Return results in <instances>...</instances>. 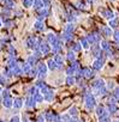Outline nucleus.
Masks as SVG:
<instances>
[{
	"mask_svg": "<svg viewBox=\"0 0 119 122\" xmlns=\"http://www.w3.org/2000/svg\"><path fill=\"white\" fill-rule=\"evenodd\" d=\"M84 105H85L87 110H89V111H91L93 109L96 108V99H95V96L93 93L84 96Z\"/></svg>",
	"mask_w": 119,
	"mask_h": 122,
	"instance_id": "1",
	"label": "nucleus"
},
{
	"mask_svg": "<svg viewBox=\"0 0 119 122\" xmlns=\"http://www.w3.org/2000/svg\"><path fill=\"white\" fill-rule=\"evenodd\" d=\"M45 118H46V122H59V121H62V116L58 115L54 111H47L45 114Z\"/></svg>",
	"mask_w": 119,
	"mask_h": 122,
	"instance_id": "2",
	"label": "nucleus"
},
{
	"mask_svg": "<svg viewBox=\"0 0 119 122\" xmlns=\"http://www.w3.org/2000/svg\"><path fill=\"white\" fill-rule=\"evenodd\" d=\"M37 70V77L40 79H43L46 76H47V72H48V67H47V64H43V62H40L36 67Z\"/></svg>",
	"mask_w": 119,
	"mask_h": 122,
	"instance_id": "3",
	"label": "nucleus"
},
{
	"mask_svg": "<svg viewBox=\"0 0 119 122\" xmlns=\"http://www.w3.org/2000/svg\"><path fill=\"white\" fill-rule=\"evenodd\" d=\"M85 37L88 38V41H89V43H90V44H94V43H100V42H101V36H100V34H99V32H96V31L88 34Z\"/></svg>",
	"mask_w": 119,
	"mask_h": 122,
	"instance_id": "4",
	"label": "nucleus"
},
{
	"mask_svg": "<svg viewBox=\"0 0 119 122\" xmlns=\"http://www.w3.org/2000/svg\"><path fill=\"white\" fill-rule=\"evenodd\" d=\"M41 92H42V95H43V97H45V101L52 102V101L54 99V91H53L52 89H49L48 86H46L43 90H41Z\"/></svg>",
	"mask_w": 119,
	"mask_h": 122,
	"instance_id": "5",
	"label": "nucleus"
},
{
	"mask_svg": "<svg viewBox=\"0 0 119 122\" xmlns=\"http://www.w3.org/2000/svg\"><path fill=\"white\" fill-rule=\"evenodd\" d=\"M79 74L84 78V79H91L95 74H94V70L90 67H83L79 72Z\"/></svg>",
	"mask_w": 119,
	"mask_h": 122,
	"instance_id": "6",
	"label": "nucleus"
},
{
	"mask_svg": "<svg viewBox=\"0 0 119 122\" xmlns=\"http://www.w3.org/2000/svg\"><path fill=\"white\" fill-rule=\"evenodd\" d=\"M101 16H102L103 18L108 19V20H111V19H113V18L115 17V16H114L113 10L107 9V7H105V9H102V10H101Z\"/></svg>",
	"mask_w": 119,
	"mask_h": 122,
	"instance_id": "7",
	"label": "nucleus"
},
{
	"mask_svg": "<svg viewBox=\"0 0 119 122\" xmlns=\"http://www.w3.org/2000/svg\"><path fill=\"white\" fill-rule=\"evenodd\" d=\"M105 86H106V83H105V80H103V79H100V78L95 79V80L91 83V89H93V90L102 89V87H105Z\"/></svg>",
	"mask_w": 119,
	"mask_h": 122,
	"instance_id": "8",
	"label": "nucleus"
},
{
	"mask_svg": "<svg viewBox=\"0 0 119 122\" xmlns=\"http://www.w3.org/2000/svg\"><path fill=\"white\" fill-rule=\"evenodd\" d=\"M40 50L42 51V54L43 55H46V54H48L51 50H52V46L46 41V42H41L40 43Z\"/></svg>",
	"mask_w": 119,
	"mask_h": 122,
	"instance_id": "9",
	"label": "nucleus"
},
{
	"mask_svg": "<svg viewBox=\"0 0 119 122\" xmlns=\"http://www.w3.org/2000/svg\"><path fill=\"white\" fill-rule=\"evenodd\" d=\"M107 112H108V111H107V109H106L105 105H96V108H95V114H96L97 117H101V116L106 115Z\"/></svg>",
	"mask_w": 119,
	"mask_h": 122,
	"instance_id": "10",
	"label": "nucleus"
},
{
	"mask_svg": "<svg viewBox=\"0 0 119 122\" xmlns=\"http://www.w3.org/2000/svg\"><path fill=\"white\" fill-rule=\"evenodd\" d=\"M101 34L105 37H111V36H113V29L109 25L108 26H102L101 28Z\"/></svg>",
	"mask_w": 119,
	"mask_h": 122,
	"instance_id": "11",
	"label": "nucleus"
},
{
	"mask_svg": "<svg viewBox=\"0 0 119 122\" xmlns=\"http://www.w3.org/2000/svg\"><path fill=\"white\" fill-rule=\"evenodd\" d=\"M3 105L5 107V108H12L13 107V99H12V97L10 96V97H5V98H3Z\"/></svg>",
	"mask_w": 119,
	"mask_h": 122,
	"instance_id": "12",
	"label": "nucleus"
},
{
	"mask_svg": "<svg viewBox=\"0 0 119 122\" xmlns=\"http://www.w3.org/2000/svg\"><path fill=\"white\" fill-rule=\"evenodd\" d=\"M106 109H107V111H108L111 115H113V114H115V112L118 111V105H117V104H113V103H107Z\"/></svg>",
	"mask_w": 119,
	"mask_h": 122,
	"instance_id": "13",
	"label": "nucleus"
},
{
	"mask_svg": "<svg viewBox=\"0 0 119 122\" xmlns=\"http://www.w3.org/2000/svg\"><path fill=\"white\" fill-rule=\"evenodd\" d=\"M47 67H48V70H51V71H55V70H58V64L55 62L54 59H49V60L47 61Z\"/></svg>",
	"mask_w": 119,
	"mask_h": 122,
	"instance_id": "14",
	"label": "nucleus"
},
{
	"mask_svg": "<svg viewBox=\"0 0 119 122\" xmlns=\"http://www.w3.org/2000/svg\"><path fill=\"white\" fill-rule=\"evenodd\" d=\"M34 29L36 30V31H39V32H41V31H43L45 30V24H43V20H36L35 22V24H34Z\"/></svg>",
	"mask_w": 119,
	"mask_h": 122,
	"instance_id": "15",
	"label": "nucleus"
},
{
	"mask_svg": "<svg viewBox=\"0 0 119 122\" xmlns=\"http://www.w3.org/2000/svg\"><path fill=\"white\" fill-rule=\"evenodd\" d=\"M33 97H34V99H35L36 103H42V102L45 101V97H43V95H42V92H41L40 90H37Z\"/></svg>",
	"mask_w": 119,
	"mask_h": 122,
	"instance_id": "16",
	"label": "nucleus"
},
{
	"mask_svg": "<svg viewBox=\"0 0 119 122\" xmlns=\"http://www.w3.org/2000/svg\"><path fill=\"white\" fill-rule=\"evenodd\" d=\"M33 7L36 10V11H40L45 7V4H43V0H34V5Z\"/></svg>",
	"mask_w": 119,
	"mask_h": 122,
	"instance_id": "17",
	"label": "nucleus"
},
{
	"mask_svg": "<svg viewBox=\"0 0 119 122\" xmlns=\"http://www.w3.org/2000/svg\"><path fill=\"white\" fill-rule=\"evenodd\" d=\"M100 47H101V49H102L103 51H106V50H109V49L112 48L111 43H109L107 40H102V41L100 42Z\"/></svg>",
	"mask_w": 119,
	"mask_h": 122,
	"instance_id": "18",
	"label": "nucleus"
},
{
	"mask_svg": "<svg viewBox=\"0 0 119 122\" xmlns=\"http://www.w3.org/2000/svg\"><path fill=\"white\" fill-rule=\"evenodd\" d=\"M35 104H36V102H35L34 97L33 96H28L27 97V101H25V107L27 108H34Z\"/></svg>",
	"mask_w": 119,
	"mask_h": 122,
	"instance_id": "19",
	"label": "nucleus"
},
{
	"mask_svg": "<svg viewBox=\"0 0 119 122\" xmlns=\"http://www.w3.org/2000/svg\"><path fill=\"white\" fill-rule=\"evenodd\" d=\"M75 29H76V26H75V24H74V23H68V24L65 25V28H64V32L74 34Z\"/></svg>",
	"mask_w": 119,
	"mask_h": 122,
	"instance_id": "20",
	"label": "nucleus"
},
{
	"mask_svg": "<svg viewBox=\"0 0 119 122\" xmlns=\"http://www.w3.org/2000/svg\"><path fill=\"white\" fill-rule=\"evenodd\" d=\"M46 38H47V42L52 46V44L58 40V36H57L55 34H53V32H49V34H47V37H46Z\"/></svg>",
	"mask_w": 119,
	"mask_h": 122,
	"instance_id": "21",
	"label": "nucleus"
},
{
	"mask_svg": "<svg viewBox=\"0 0 119 122\" xmlns=\"http://www.w3.org/2000/svg\"><path fill=\"white\" fill-rule=\"evenodd\" d=\"M22 107H23V99L19 98V97L15 98V99H13V108H15L16 110H18V109H21Z\"/></svg>",
	"mask_w": 119,
	"mask_h": 122,
	"instance_id": "22",
	"label": "nucleus"
},
{
	"mask_svg": "<svg viewBox=\"0 0 119 122\" xmlns=\"http://www.w3.org/2000/svg\"><path fill=\"white\" fill-rule=\"evenodd\" d=\"M66 60L70 61V62H74V61H76V53L70 49V50L66 53Z\"/></svg>",
	"mask_w": 119,
	"mask_h": 122,
	"instance_id": "23",
	"label": "nucleus"
},
{
	"mask_svg": "<svg viewBox=\"0 0 119 122\" xmlns=\"http://www.w3.org/2000/svg\"><path fill=\"white\" fill-rule=\"evenodd\" d=\"M79 43L82 44V48H83V49H89V48H90V46H91V44L89 43V41H88V38H87V37L81 38Z\"/></svg>",
	"mask_w": 119,
	"mask_h": 122,
	"instance_id": "24",
	"label": "nucleus"
},
{
	"mask_svg": "<svg viewBox=\"0 0 119 122\" xmlns=\"http://www.w3.org/2000/svg\"><path fill=\"white\" fill-rule=\"evenodd\" d=\"M83 48H82V44L79 43V42H75V43H72V47H71V50H74L75 53H78V51H81Z\"/></svg>",
	"mask_w": 119,
	"mask_h": 122,
	"instance_id": "25",
	"label": "nucleus"
},
{
	"mask_svg": "<svg viewBox=\"0 0 119 122\" xmlns=\"http://www.w3.org/2000/svg\"><path fill=\"white\" fill-rule=\"evenodd\" d=\"M69 114H70V116H71V117L77 118V116H78V109H77V107H72V108H70Z\"/></svg>",
	"mask_w": 119,
	"mask_h": 122,
	"instance_id": "26",
	"label": "nucleus"
},
{
	"mask_svg": "<svg viewBox=\"0 0 119 122\" xmlns=\"http://www.w3.org/2000/svg\"><path fill=\"white\" fill-rule=\"evenodd\" d=\"M75 5L78 10H87V4L84 1H82V0H77Z\"/></svg>",
	"mask_w": 119,
	"mask_h": 122,
	"instance_id": "27",
	"label": "nucleus"
},
{
	"mask_svg": "<svg viewBox=\"0 0 119 122\" xmlns=\"http://www.w3.org/2000/svg\"><path fill=\"white\" fill-rule=\"evenodd\" d=\"M65 83H66L68 85H74V84H76V77H75V76H68L66 79H65Z\"/></svg>",
	"mask_w": 119,
	"mask_h": 122,
	"instance_id": "28",
	"label": "nucleus"
},
{
	"mask_svg": "<svg viewBox=\"0 0 119 122\" xmlns=\"http://www.w3.org/2000/svg\"><path fill=\"white\" fill-rule=\"evenodd\" d=\"M99 122H111V114L107 112L106 115L99 117Z\"/></svg>",
	"mask_w": 119,
	"mask_h": 122,
	"instance_id": "29",
	"label": "nucleus"
},
{
	"mask_svg": "<svg viewBox=\"0 0 119 122\" xmlns=\"http://www.w3.org/2000/svg\"><path fill=\"white\" fill-rule=\"evenodd\" d=\"M118 25H119V20H118V18H113V19H111L109 20V26L112 28V29H114V28H118Z\"/></svg>",
	"mask_w": 119,
	"mask_h": 122,
	"instance_id": "30",
	"label": "nucleus"
},
{
	"mask_svg": "<svg viewBox=\"0 0 119 122\" xmlns=\"http://www.w3.org/2000/svg\"><path fill=\"white\" fill-rule=\"evenodd\" d=\"M34 5V0H23V6L24 7H31Z\"/></svg>",
	"mask_w": 119,
	"mask_h": 122,
	"instance_id": "31",
	"label": "nucleus"
},
{
	"mask_svg": "<svg viewBox=\"0 0 119 122\" xmlns=\"http://www.w3.org/2000/svg\"><path fill=\"white\" fill-rule=\"evenodd\" d=\"M70 118H71V116H70V114H69V112H68V114L62 115V121H63V122H68Z\"/></svg>",
	"mask_w": 119,
	"mask_h": 122,
	"instance_id": "32",
	"label": "nucleus"
},
{
	"mask_svg": "<svg viewBox=\"0 0 119 122\" xmlns=\"http://www.w3.org/2000/svg\"><path fill=\"white\" fill-rule=\"evenodd\" d=\"M106 87H107V90H112V89H114V81H113V80H109V81L106 84Z\"/></svg>",
	"mask_w": 119,
	"mask_h": 122,
	"instance_id": "33",
	"label": "nucleus"
},
{
	"mask_svg": "<svg viewBox=\"0 0 119 122\" xmlns=\"http://www.w3.org/2000/svg\"><path fill=\"white\" fill-rule=\"evenodd\" d=\"M113 38H114L115 42L119 43V30H115V31L113 32Z\"/></svg>",
	"mask_w": 119,
	"mask_h": 122,
	"instance_id": "34",
	"label": "nucleus"
},
{
	"mask_svg": "<svg viewBox=\"0 0 119 122\" xmlns=\"http://www.w3.org/2000/svg\"><path fill=\"white\" fill-rule=\"evenodd\" d=\"M10 122H21V117L19 116H12L11 118H10Z\"/></svg>",
	"mask_w": 119,
	"mask_h": 122,
	"instance_id": "35",
	"label": "nucleus"
},
{
	"mask_svg": "<svg viewBox=\"0 0 119 122\" xmlns=\"http://www.w3.org/2000/svg\"><path fill=\"white\" fill-rule=\"evenodd\" d=\"M113 95L119 99V86H117V87H114V89H113Z\"/></svg>",
	"mask_w": 119,
	"mask_h": 122,
	"instance_id": "36",
	"label": "nucleus"
},
{
	"mask_svg": "<svg viewBox=\"0 0 119 122\" xmlns=\"http://www.w3.org/2000/svg\"><path fill=\"white\" fill-rule=\"evenodd\" d=\"M6 83V77L4 76V74H0V84H5Z\"/></svg>",
	"mask_w": 119,
	"mask_h": 122,
	"instance_id": "37",
	"label": "nucleus"
},
{
	"mask_svg": "<svg viewBox=\"0 0 119 122\" xmlns=\"http://www.w3.org/2000/svg\"><path fill=\"white\" fill-rule=\"evenodd\" d=\"M97 1V0H87V3L88 4H90V5H93V4H95Z\"/></svg>",
	"mask_w": 119,
	"mask_h": 122,
	"instance_id": "38",
	"label": "nucleus"
},
{
	"mask_svg": "<svg viewBox=\"0 0 119 122\" xmlns=\"http://www.w3.org/2000/svg\"><path fill=\"white\" fill-rule=\"evenodd\" d=\"M68 122H77V120H76V118H74V117H71Z\"/></svg>",
	"mask_w": 119,
	"mask_h": 122,
	"instance_id": "39",
	"label": "nucleus"
},
{
	"mask_svg": "<svg viewBox=\"0 0 119 122\" xmlns=\"http://www.w3.org/2000/svg\"><path fill=\"white\" fill-rule=\"evenodd\" d=\"M111 122H119V120H113V121H111Z\"/></svg>",
	"mask_w": 119,
	"mask_h": 122,
	"instance_id": "40",
	"label": "nucleus"
},
{
	"mask_svg": "<svg viewBox=\"0 0 119 122\" xmlns=\"http://www.w3.org/2000/svg\"><path fill=\"white\" fill-rule=\"evenodd\" d=\"M1 25H3V22H1V19H0V28H1Z\"/></svg>",
	"mask_w": 119,
	"mask_h": 122,
	"instance_id": "41",
	"label": "nucleus"
},
{
	"mask_svg": "<svg viewBox=\"0 0 119 122\" xmlns=\"http://www.w3.org/2000/svg\"><path fill=\"white\" fill-rule=\"evenodd\" d=\"M109 1H112V3H114V1H117V0H109Z\"/></svg>",
	"mask_w": 119,
	"mask_h": 122,
	"instance_id": "42",
	"label": "nucleus"
},
{
	"mask_svg": "<svg viewBox=\"0 0 119 122\" xmlns=\"http://www.w3.org/2000/svg\"><path fill=\"white\" fill-rule=\"evenodd\" d=\"M77 122H84V121H83V120H79V121H77Z\"/></svg>",
	"mask_w": 119,
	"mask_h": 122,
	"instance_id": "43",
	"label": "nucleus"
},
{
	"mask_svg": "<svg viewBox=\"0 0 119 122\" xmlns=\"http://www.w3.org/2000/svg\"><path fill=\"white\" fill-rule=\"evenodd\" d=\"M59 122H63V121H59Z\"/></svg>",
	"mask_w": 119,
	"mask_h": 122,
	"instance_id": "44",
	"label": "nucleus"
}]
</instances>
